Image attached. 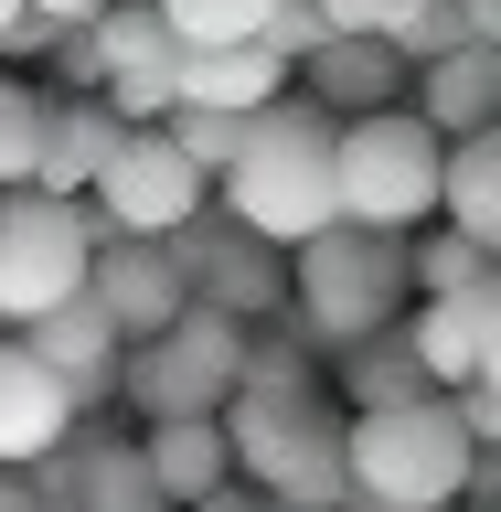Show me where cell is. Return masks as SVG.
I'll return each mask as SVG.
<instances>
[{
	"instance_id": "1",
	"label": "cell",
	"mask_w": 501,
	"mask_h": 512,
	"mask_svg": "<svg viewBox=\"0 0 501 512\" xmlns=\"http://www.w3.org/2000/svg\"><path fill=\"white\" fill-rule=\"evenodd\" d=\"M214 416H224V448H235V480H256L278 512L352 502V480H342V427L352 416L331 406L320 374H246Z\"/></svg>"
},
{
	"instance_id": "2",
	"label": "cell",
	"mask_w": 501,
	"mask_h": 512,
	"mask_svg": "<svg viewBox=\"0 0 501 512\" xmlns=\"http://www.w3.org/2000/svg\"><path fill=\"white\" fill-rule=\"evenodd\" d=\"M331 150H342V118H331V107L267 96L246 118V139H235V160L214 171V203L246 224V235H267V246H299V235H320V224L342 214Z\"/></svg>"
},
{
	"instance_id": "3",
	"label": "cell",
	"mask_w": 501,
	"mask_h": 512,
	"mask_svg": "<svg viewBox=\"0 0 501 512\" xmlns=\"http://www.w3.org/2000/svg\"><path fill=\"white\" fill-rule=\"evenodd\" d=\"M470 459H480V438L459 427L448 384H427V395H406V406H363V416L342 427V480H352V502H427V512H459Z\"/></svg>"
},
{
	"instance_id": "4",
	"label": "cell",
	"mask_w": 501,
	"mask_h": 512,
	"mask_svg": "<svg viewBox=\"0 0 501 512\" xmlns=\"http://www.w3.org/2000/svg\"><path fill=\"white\" fill-rule=\"evenodd\" d=\"M288 310H299V342H320V352L384 331V320L406 310V235L331 214L320 235L288 246Z\"/></svg>"
},
{
	"instance_id": "5",
	"label": "cell",
	"mask_w": 501,
	"mask_h": 512,
	"mask_svg": "<svg viewBox=\"0 0 501 512\" xmlns=\"http://www.w3.org/2000/svg\"><path fill=\"white\" fill-rule=\"evenodd\" d=\"M438 150H448V139L416 118L406 96H384V107L342 118V150H331V192H342V214L416 235V224L438 214Z\"/></svg>"
},
{
	"instance_id": "6",
	"label": "cell",
	"mask_w": 501,
	"mask_h": 512,
	"mask_svg": "<svg viewBox=\"0 0 501 512\" xmlns=\"http://www.w3.org/2000/svg\"><path fill=\"white\" fill-rule=\"evenodd\" d=\"M235 363H246V320L182 299L150 342H118V395L139 416H214L235 395Z\"/></svg>"
},
{
	"instance_id": "7",
	"label": "cell",
	"mask_w": 501,
	"mask_h": 512,
	"mask_svg": "<svg viewBox=\"0 0 501 512\" xmlns=\"http://www.w3.org/2000/svg\"><path fill=\"white\" fill-rule=\"evenodd\" d=\"M160 246H171V267H182V299H203V310L246 320V331H267V320L288 310V246L246 235L224 203H192Z\"/></svg>"
},
{
	"instance_id": "8",
	"label": "cell",
	"mask_w": 501,
	"mask_h": 512,
	"mask_svg": "<svg viewBox=\"0 0 501 512\" xmlns=\"http://www.w3.org/2000/svg\"><path fill=\"white\" fill-rule=\"evenodd\" d=\"M64 288H86V214H75V192L0 182V320L22 331Z\"/></svg>"
},
{
	"instance_id": "9",
	"label": "cell",
	"mask_w": 501,
	"mask_h": 512,
	"mask_svg": "<svg viewBox=\"0 0 501 512\" xmlns=\"http://www.w3.org/2000/svg\"><path fill=\"white\" fill-rule=\"evenodd\" d=\"M86 203H96L107 224H128V235H171L192 203H214V182L171 150V128H160V118H128L118 150H107V171L86 182Z\"/></svg>"
},
{
	"instance_id": "10",
	"label": "cell",
	"mask_w": 501,
	"mask_h": 512,
	"mask_svg": "<svg viewBox=\"0 0 501 512\" xmlns=\"http://www.w3.org/2000/svg\"><path fill=\"white\" fill-rule=\"evenodd\" d=\"M86 299L118 320V342H150L160 320L182 310V267L160 235H96L86 246Z\"/></svg>"
},
{
	"instance_id": "11",
	"label": "cell",
	"mask_w": 501,
	"mask_h": 512,
	"mask_svg": "<svg viewBox=\"0 0 501 512\" xmlns=\"http://www.w3.org/2000/svg\"><path fill=\"white\" fill-rule=\"evenodd\" d=\"M22 342H32V363H43L75 406H107V395H118V320L96 310L86 288H64L54 310H32Z\"/></svg>"
},
{
	"instance_id": "12",
	"label": "cell",
	"mask_w": 501,
	"mask_h": 512,
	"mask_svg": "<svg viewBox=\"0 0 501 512\" xmlns=\"http://www.w3.org/2000/svg\"><path fill=\"white\" fill-rule=\"evenodd\" d=\"M288 75H299V96H310V107H331V118H363V107H384V96H406L416 64L395 54L384 32H320V43L288 64Z\"/></svg>"
},
{
	"instance_id": "13",
	"label": "cell",
	"mask_w": 501,
	"mask_h": 512,
	"mask_svg": "<svg viewBox=\"0 0 501 512\" xmlns=\"http://www.w3.org/2000/svg\"><path fill=\"white\" fill-rule=\"evenodd\" d=\"M118 107L107 96H86V86H64V96H43V139H32V182L43 192H86L96 171H107V150H118Z\"/></svg>"
},
{
	"instance_id": "14",
	"label": "cell",
	"mask_w": 501,
	"mask_h": 512,
	"mask_svg": "<svg viewBox=\"0 0 501 512\" xmlns=\"http://www.w3.org/2000/svg\"><path fill=\"white\" fill-rule=\"evenodd\" d=\"M406 107L438 128V139L501 118V43H448V54H427V64L406 75Z\"/></svg>"
},
{
	"instance_id": "15",
	"label": "cell",
	"mask_w": 501,
	"mask_h": 512,
	"mask_svg": "<svg viewBox=\"0 0 501 512\" xmlns=\"http://www.w3.org/2000/svg\"><path fill=\"white\" fill-rule=\"evenodd\" d=\"M64 502L75 512H171L139 438H107V427H64Z\"/></svg>"
},
{
	"instance_id": "16",
	"label": "cell",
	"mask_w": 501,
	"mask_h": 512,
	"mask_svg": "<svg viewBox=\"0 0 501 512\" xmlns=\"http://www.w3.org/2000/svg\"><path fill=\"white\" fill-rule=\"evenodd\" d=\"M64 427H75V395L32 363L22 331H0V470H22L32 448H54Z\"/></svg>"
},
{
	"instance_id": "17",
	"label": "cell",
	"mask_w": 501,
	"mask_h": 512,
	"mask_svg": "<svg viewBox=\"0 0 501 512\" xmlns=\"http://www.w3.org/2000/svg\"><path fill=\"white\" fill-rule=\"evenodd\" d=\"M438 214L459 224V235H480V246L501 256V118L459 128L438 150Z\"/></svg>"
},
{
	"instance_id": "18",
	"label": "cell",
	"mask_w": 501,
	"mask_h": 512,
	"mask_svg": "<svg viewBox=\"0 0 501 512\" xmlns=\"http://www.w3.org/2000/svg\"><path fill=\"white\" fill-rule=\"evenodd\" d=\"M139 459H150L160 502H192V491H214V480H235V448H224V416H150V438H139Z\"/></svg>"
},
{
	"instance_id": "19",
	"label": "cell",
	"mask_w": 501,
	"mask_h": 512,
	"mask_svg": "<svg viewBox=\"0 0 501 512\" xmlns=\"http://www.w3.org/2000/svg\"><path fill=\"white\" fill-rule=\"evenodd\" d=\"M182 96L267 107V96H288V54H267V43H182Z\"/></svg>"
},
{
	"instance_id": "20",
	"label": "cell",
	"mask_w": 501,
	"mask_h": 512,
	"mask_svg": "<svg viewBox=\"0 0 501 512\" xmlns=\"http://www.w3.org/2000/svg\"><path fill=\"white\" fill-rule=\"evenodd\" d=\"M352 395V416L363 406H406V395H427V363L406 352V331L384 320V331H363V342H342V374H331Z\"/></svg>"
},
{
	"instance_id": "21",
	"label": "cell",
	"mask_w": 501,
	"mask_h": 512,
	"mask_svg": "<svg viewBox=\"0 0 501 512\" xmlns=\"http://www.w3.org/2000/svg\"><path fill=\"white\" fill-rule=\"evenodd\" d=\"M395 331H406V352L427 363V384H470V288L395 310Z\"/></svg>"
},
{
	"instance_id": "22",
	"label": "cell",
	"mask_w": 501,
	"mask_h": 512,
	"mask_svg": "<svg viewBox=\"0 0 501 512\" xmlns=\"http://www.w3.org/2000/svg\"><path fill=\"white\" fill-rule=\"evenodd\" d=\"M480 267H491V246L459 235L448 214H438V235H406V288H416V299H448V288H470Z\"/></svg>"
},
{
	"instance_id": "23",
	"label": "cell",
	"mask_w": 501,
	"mask_h": 512,
	"mask_svg": "<svg viewBox=\"0 0 501 512\" xmlns=\"http://www.w3.org/2000/svg\"><path fill=\"white\" fill-rule=\"evenodd\" d=\"M246 118H256V107H203V96H182V107H171L160 128H171V150H182L203 182H214L224 160H235V139H246Z\"/></svg>"
},
{
	"instance_id": "24",
	"label": "cell",
	"mask_w": 501,
	"mask_h": 512,
	"mask_svg": "<svg viewBox=\"0 0 501 512\" xmlns=\"http://www.w3.org/2000/svg\"><path fill=\"white\" fill-rule=\"evenodd\" d=\"M160 22L182 32V43H256L267 0H160Z\"/></svg>"
},
{
	"instance_id": "25",
	"label": "cell",
	"mask_w": 501,
	"mask_h": 512,
	"mask_svg": "<svg viewBox=\"0 0 501 512\" xmlns=\"http://www.w3.org/2000/svg\"><path fill=\"white\" fill-rule=\"evenodd\" d=\"M32 139H43V86L0 75V182H32Z\"/></svg>"
},
{
	"instance_id": "26",
	"label": "cell",
	"mask_w": 501,
	"mask_h": 512,
	"mask_svg": "<svg viewBox=\"0 0 501 512\" xmlns=\"http://www.w3.org/2000/svg\"><path fill=\"white\" fill-rule=\"evenodd\" d=\"M470 374L501 395V256L470 278Z\"/></svg>"
},
{
	"instance_id": "27",
	"label": "cell",
	"mask_w": 501,
	"mask_h": 512,
	"mask_svg": "<svg viewBox=\"0 0 501 512\" xmlns=\"http://www.w3.org/2000/svg\"><path fill=\"white\" fill-rule=\"evenodd\" d=\"M320 32H331V22H320V0H267V22H256V43H267V54H288V64H299V54H310V43H320Z\"/></svg>"
},
{
	"instance_id": "28",
	"label": "cell",
	"mask_w": 501,
	"mask_h": 512,
	"mask_svg": "<svg viewBox=\"0 0 501 512\" xmlns=\"http://www.w3.org/2000/svg\"><path fill=\"white\" fill-rule=\"evenodd\" d=\"M320 22L331 32H384V43H395V32L416 22V0H320Z\"/></svg>"
},
{
	"instance_id": "29",
	"label": "cell",
	"mask_w": 501,
	"mask_h": 512,
	"mask_svg": "<svg viewBox=\"0 0 501 512\" xmlns=\"http://www.w3.org/2000/svg\"><path fill=\"white\" fill-rule=\"evenodd\" d=\"M54 11H32V0H22V11H11V22H0V54H11V64H43V54H54Z\"/></svg>"
},
{
	"instance_id": "30",
	"label": "cell",
	"mask_w": 501,
	"mask_h": 512,
	"mask_svg": "<svg viewBox=\"0 0 501 512\" xmlns=\"http://www.w3.org/2000/svg\"><path fill=\"white\" fill-rule=\"evenodd\" d=\"M54 75H64V86H86V96L107 86V75H96V43H86V22H64V32H54Z\"/></svg>"
},
{
	"instance_id": "31",
	"label": "cell",
	"mask_w": 501,
	"mask_h": 512,
	"mask_svg": "<svg viewBox=\"0 0 501 512\" xmlns=\"http://www.w3.org/2000/svg\"><path fill=\"white\" fill-rule=\"evenodd\" d=\"M171 512H278L256 480H214V491H192V502H171Z\"/></svg>"
},
{
	"instance_id": "32",
	"label": "cell",
	"mask_w": 501,
	"mask_h": 512,
	"mask_svg": "<svg viewBox=\"0 0 501 512\" xmlns=\"http://www.w3.org/2000/svg\"><path fill=\"white\" fill-rule=\"evenodd\" d=\"M459 22H470V43H501V0H459Z\"/></svg>"
},
{
	"instance_id": "33",
	"label": "cell",
	"mask_w": 501,
	"mask_h": 512,
	"mask_svg": "<svg viewBox=\"0 0 501 512\" xmlns=\"http://www.w3.org/2000/svg\"><path fill=\"white\" fill-rule=\"evenodd\" d=\"M0 512H32V480L22 470H0Z\"/></svg>"
},
{
	"instance_id": "34",
	"label": "cell",
	"mask_w": 501,
	"mask_h": 512,
	"mask_svg": "<svg viewBox=\"0 0 501 512\" xmlns=\"http://www.w3.org/2000/svg\"><path fill=\"white\" fill-rule=\"evenodd\" d=\"M32 11H54V22H86V11H96V0H32Z\"/></svg>"
},
{
	"instance_id": "35",
	"label": "cell",
	"mask_w": 501,
	"mask_h": 512,
	"mask_svg": "<svg viewBox=\"0 0 501 512\" xmlns=\"http://www.w3.org/2000/svg\"><path fill=\"white\" fill-rule=\"evenodd\" d=\"M342 512H427V502H342Z\"/></svg>"
},
{
	"instance_id": "36",
	"label": "cell",
	"mask_w": 501,
	"mask_h": 512,
	"mask_svg": "<svg viewBox=\"0 0 501 512\" xmlns=\"http://www.w3.org/2000/svg\"><path fill=\"white\" fill-rule=\"evenodd\" d=\"M32 512H75V502H32Z\"/></svg>"
},
{
	"instance_id": "37",
	"label": "cell",
	"mask_w": 501,
	"mask_h": 512,
	"mask_svg": "<svg viewBox=\"0 0 501 512\" xmlns=\"http://www.w3.org/2000/svg\"><path fill=\"white\" fill-rule=\"evenodd\" d=\"M11 11H22V0H0V22H11Z\"/></svg>"
}]
</instances>
